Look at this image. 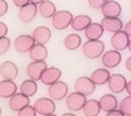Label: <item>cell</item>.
Masks as SVG:
<instances>
[{"label":"cell","instance_id":"1","mask_svg":"<svg viewBox=\"0 0 131 116\" xmlns=\"http://www.w3.org/2000/svg\"><path fill=\"white\" fill-rule=\"evenodd\" d=\"M104 48H105V44L101 40H88L83 44L82 50H83V55L86 58H88V60H96V58L103 55Z\"/></svg>","mask_w":131,"mask_h":116},{"label":"cell","instance_id":"2","mask_svg":"<svg viewBox=\"0 0 131 116\" xmlns=\"http://www.w3.org/2000/svg\"><path fill=\"white\" fill-rule=\"evenodd\" d=\"M73 14L69 10H59L52 17V27L56 30H65L70 26Z\"/></svg>","mask_w":131,"mask_h":116},{"label":"cell","instance_id":"3","mask_svg":"<svg viewBox=\"0 0 131 116\" xmlns=\"http://www.w3.org/2000/svg\"><path fill=\"white\" fill-rule=\"evenodd\" d=\"M68 90H69L68 84L59 80L57 83L49 85V88H48V98L52 99L53 102L54 101H62L68 95Z\"/></svg>","mask_w":131,"mask_h":116},{"label":"cell","instance_id":"4","mask_svg":"<svg viewBox=\"0 0 131 116\" xmlns=\"http://www.w3.org/2000/svg\"><path fill=\"white\" fill-rule=\"evenodd\" d=\"M74 89H75L77 93L87 97V95H91L96 89V85L93 84L90 77H86V76H81L78 79L74 81Z\"/></svg>","mask_w":131,"mask_h":116},{"label":"cell","instance_id":"5","mask_svg":"<svg viewBox=\"0 0 131 116\" xmlns=\"http://www.w3.org/2000/svg\"><path fill=\"white\" fill-rule=\"evenodd\" d=\"M65 98H66V101H65L66 107H68V110H70L71 112L81 111V110L83 108L86 101H87L84 95H82V94H79V93H77V92L68 94Z\"/></svg>","mask_w":131,"mask_h":116},{"label":"cell","instance_id":"6","mask_svg":"<svg viewBox=\"0 0 131 116\" xmlns=\"http://www.w3.org/2000/svg\"><path fill=\"white\" fill-rule=\"evenodd\" d=\"M126 77L121 74H113V75H110L109 76V79L106 81L108 84V88L109 90L114 94H118V93H122L125 90V86H126Z\"/></svg>","mask_w":131,"mask_h":116},{"label":"cell","instance_id":"7","mask_svg":"<svg viewBox=\"0 0 131 116\" xmlns=\"http://www.w3.org/2000/svg\"><path fill=\"white\" fill-rule=\"evenodd\" d=\"M34 110L36 113H40L43 116H47V115H52L56 110V105L52 99L49 98H39V99H36L32 105Z\"/></svg>","mask_w":131,"mask_h":116},{"label":"cell","instance_id":"8","mask_svg":"<svg viewBox=\"0 0 131 116\" xmlns=\"http://www.w3.org/2000/svg\"><path fill=\"white\" fill-rule=\"evenodd\" d=\"M110 45L113 47V50H116L118 53L121 50L130 49V37L123 31H118V32L113 34V36L110 37Z\"/></svg>","mask_w":131,"mask_h":116},{"label":"cell","instance_id":"9","mask_svg":"<svg viewBox=\"0 0 131 116\" xmlns=\"http://www.w3.org/2000/svg\"><path fill=\"white\" fill-rule=\"evenodd\" d=\"M36 13H38V8H36L35 2H29L25 7L20 8L18 12V18L22 23H30L32 19L35 18Z\"/></svg>","mask_w":131,"mask_h":116},{"label":"cell","instance_id":"10","mask_svg":"<svg viewBox=\"0 0 131 116\" xmlns=\"http://www.w3.org/2000/svg\"><path fill=\"white\" fill-rule=\"evenodd\" d=\"M121 12V5L114 0H105L101 7V13L104 16L103 18H119Z\"/></svg>","mask_w":131,"mask_h":116},{"label":"cell","instance_id":"11","mask_svg":"<svg viewBox=\"0 0 131 116\" xmlns=\"http://www.w3.org/2000/svg\"><path fill=\"white\" fill-rule=\"evenodd\" d=\"M122 61V55L121 53L116 52V50H108V52H104L103 55H101V62H103V66L108 68H114L117 67Z\"/></svg>","mask_w":131,"mask_h":116},{"label":"cell","instance_id":"12","mask_svg":"<svg viewBox=\"0 0 131 116\" xmlns=\"http://www.w3.org/2000/svg\"><path fill=\"white\" fill-rule=\"evenodd\" d=\"M47 67L48 66H47L46 62H31V63H29L27 67H26V74H27L29 80H32L35 83L38 80H40V76Z\"/></svg>","mask_w":131,"mask_h":116},{"label":"cell","instance_id":"13","mask_svg":"<svg viewBox=\"0 0 131 116\" xmlns=\"http://www.w3.org/2000/svg\"><path fill=\"white\" fill-rule=\"evenodd\" d=\"M61 75H62V72H61L60 68H57V67H47L43 71L42 76H40V80H42V83L44 85L49 86V85H52L54 83H57L60 80Z\"/></svg>","mask_w":131,"mask_h":116},{"label":"cell","instance_id":"14","mask_svg":"<svg viewBox=\"0 0 131 116\" xmlns=\"http://www.w3.org/2000/svg\"><path fill=\"white\" fill-rule=\"evenodd\" d=\"M34 45H35V41L31 37V35H20L18 37H16V40H14V49L18 53L30 52V49Z\"/></svg>","mask_w":131,"mask_h":116},{"label":"cell","instance_id":"15","mask_svg":"<svg viewBox=\"0 0 131 116\" xmlns=\"http://www.w3.org/2000/svg\"><path fill=\"white\" fill-rule=\"evenodd\" d=\"M18 75V67L16 66V63L10 62V61H5L0 65V76L4 80H9L13 81Z\"/></svg>","mask_w":131,"mask_h":116},{"label":"cell","instance_id":"16","mask_svg":"<svg viewBox=\"0 0 131 116\" xmlns=\"http://www.w3.org/2000/svg\"><path fill=\"white\" fill-rule=\"evenodd\" d=\"M51 36H52L51 30L48 27H46V26H39V27L34 28L32 35H31V37L34 39V41H35V44H39V45L47 44L51 40Z\"/></svg>","mask_w":131,"mask_h":116},{"label":"cell","instance_id":"17","mask_svg":"<svg viewBox=\"0 0 131 116\" xmlns=\"http://www.w3.org/2000/svg\"><path fill=\"white\" fill-rule=\"evenodd\" d=\"M100 25H101L104 31L112 32V34L122 31V27H123V22L119 18H103Z\"/></svg>","mask_w":131,"mask_h":116},{"label":"cell","instance_id":"18","mask_svg":"<svg viewBox=\"0 0 131 116\" xmlns=\"http://www.w3.org/2000/svg\"><path fill=\"white\" fill-rule=\"evenodd\" d=\"M97 102L100 106V111H105L106 113L117 110V106H118V101L113 94H104Z\"/></svg>","mask_w":131,"mask_h":116},{"label":"cell","instance_id":"19","mask_svg":"<svg viewBox=\"0 0 131 116\" xmlns=\"http://www.w3.org/2000/svg\"><path fill=\"white\" fill-rule=\"evenodd\" d=\"M35 3H36V8H38L39 14L43 18H46V19L52 18L53 14L57 12V10H56L54 3H52V2H48V0H42V2H35Z\"/></svg>","mask_w":131,"mask_h":116},{"label":"cell","instance_id":"20","mask_svg":"<svg viewBox=\"0 0 131 116\" xmlns=\"http://www.w3.org/2000/svg\"><path fill=\"white\" fill-rule=\"evenodd\" d=\"M29 105H30V98L22 95L21 93H16L14 95H12L9 98V108L13 111H17V112Z\"/></svg>","mask_w":131,"mask_h":116},{"label":"cell","instance_id":"21","mask_svg":"<svg viewBox=\"0 0 131 116\" xmlns=\"http://www.w3.org/2000/svg\"><path fill=\"white\" fill-rule=\"evenodd\" d=\"M29 57L31 58L32 62H46V58L48 57V50H47V48L44 45L35 44L30 49Z\"/></svg>","mask_w":131,"mask_h":116},{"label":"cell","instance_id":"22","mask_svg":"<svg viewBox=\"0 0 131 116\" xmlns=\"http://www.w3.org/2000/svg\"><path fill=\"white\" fill-rule=\"evenodd\" d=\"M91 18L86 14H79V16H75L73 17L71 19V23H70V27H73V30L75 31H84L90 23H91Z\"/></svg>","mask_w":131,"mask_h":116},{"label":"cell","instance_id":"23","mask_svg":"<svg viewBox=\"0 0 131 116\" xmlns=\"http://www.w3.org/2000/svg\"><path fill=\"white\" fill-rule=\"evenodd\" d=\"M109 76H110L109 70H106V68H97V70H95L91 74L90 80L95 85H104V84H106Z\"/></svg>","mask_w":131,"mask_h":116},{"label":"cell","instance_id":"24","mask_svg":"<svg viewBox=\"0 0 131 116\" xmlns=\"http://www.w3.org/2000/svg\"><path fill=\"white\" fill-rule=\"evenodd\" d=\"M103 34H104V30H103L101 25L96 23V22H91L90 26L84 30V36L88 40H99L103 36Z\"/></svg>","mask_w":131,"mask_h":116},{"label":"cell","instance_id":"25","mask_svg":"<svg viewBox=\"0 0 131 116\" xmlns=\"http://www.w3.org/2000/svg\"><path fill=\"white\" fill-rule=\"evenodd\" d=\"M17 93V85L14 81L3 80L0 81V98H10Z\"/></svg>","mask_w":131,"mask_h":116},{"label":"cell","instance_id":"26","mask_svg":"<svg viewBox=\"0 0 131 116\" xmlns=\"http://www.w3.org/2000/svg\"><path fill=\"white\" fill-rule=\"evenodd\" d=\"M64 45L68 50H77L82 45V39L78 34H69L64 39Z\"/></svg>","mask_w":131,"mask_h":116},{"label":"cell","instance_id":"27","mask_svg":"<svg viewBox=\"0 0 131 116\" xmlns=\"http://www.w3.org/2000/svg\"><path fill=\"white\" fill-rule=\"evenodd\" d=\"M84 116H97L100 113V106L96 99H88L86 101L83 108H82Z\"/></svg>","mask_w":131,"mask_h":116},{"label":"cell","instance_id":"28","mask_svg":"<svg viewBox=\"0 0 131 116\" xmlns=\"http://www.w3.org/2000/svg\"><path fill=\"white\" fill-rule=\"evenodd\" d=\"M36 90H38V85H36V83L32 81V80H29V79L25 80V81H22V84L20 86V93L22 95L27 97V98L32 97L36 93Z\"/></svg>","mask_w":131,"mask_h":116},{"label":"cell","instance_id":"29","mask_svg":"<svg viewBox=\"0 0 131 116\" xmlns=\"http://www.w3.org/2000/svg\"><path fill=\"white\" fill-rule=\"evenodd\" d=\"M117 108L123 116H130L131 115V95H127L126 98H123L117 106Z\"/></svg>","mask_w":131,"mask_h":116},{"label":"cell","instance_id":"30","mask_svg":"<svg viewBox=\"0 0 131 116\" xmlns=\"http://www.w3.org/2000/svg\"><path fill=\"white\" fill-rule=\"evenodd\" d=\"M10 48V40L5 36V37H2L0 39V55L7 53Z\"/></svg>","mask_w":131,"mask_h":116},{"label":"cell","instance_id":"31","mask_svg":"<svg viewBox=\"0 0 131 116\" xmlns=\"http://www.w3.org/2000/svg\"><path fill=\"white\" fill-rule=\"evenodd\" d=\"M17 116H36V112H35L34 107L29 105V106H26L22 110L18 111V115Z\"/></svg>","mask_w":131,"mask_h":116},{"label":"cell","instance_id":"32","mask_svg":"<svg viewBox=\"0 0 131 116\" xmlns=\"http://www.w3.org/2000/svg\"><path fill=\"white\" fill-rule=\"evenodd\" d=\"M105 0H90L88 2V5L93 9H101L103 4H104Z\"/></svg>","mask_w":131,"mask_h":116},{"label":"cell","instance_id":"33","mask_svg":"<svg viewBox=\"0 0 131 116\" xmlns=\"http://www.w3.org/2000/svg\"><path fill=\"white\" fill-rule=\"evenodd\" d=\"M7 12H8V3L4 0H0V17L5 16Z\"/></svg>","mask_w":131,"mask_h":116},{"label":"cell","instance_id":"34","mask_svg":"<svg viewBox=\"0 0 131 116\" xmlns=\"http://www.w3.org/2000/svg\"><path fill=\"white\" fill-rule=\"evenodd\" d=\"M7 34H8V26L4 22H0V39L5 37Z\"/></svg>","mask_w":131,"mask_h":116},{"label":"cell","instance_id":"35","mask_svg":"<svg viewBox=\"0 0 131 116\" xmlns=\"http://www.w3.org/2000/svg\"><path fill=\"white\" fill-rule=\"evenodd\" d=\"M27 3H29V0H14V2H13V4H14V5H17L18 8L25 7Z\"/></svg>","mask_w":131,"mask_h":116},{"label":"cell","instance_id":"36","mask_svg":"<svg viewBox=\"0 0 131 116\" xmlns=\"http://www.w3.org/2000/svg\"><path fill=\"white\" fill-rule=\"evenodd\" d=\"M122 31H123V32L130 37V36H131V22H127V23H126V26H125V28H123Z\"/></svg>","mask_w":131,"mask_h":116},{"label":"cell","instance_id":"37","mask_svg":"<svg viewBox=\"0 0 131 116\" xmlns=\"http://www.w3.org/2000/svg\"><path fill=\"white\" fill-rule=\"evenodd\" d=\"M105 116H123L118 110H114V111H110V112H108Z\"/></svg>","mask_w":131,"mask_h":116},{"label":"cell","instance_id":"38","mask_svg":"<svg viewBox=\"0 0 131 116\" xmlns=\"http://www.w3.org/2000/svg\"><path fill=\"white\" fill-rule=\"evenodd\" d=\"M125 90L127 92V94H128V95L131 94V83H130V81H127V83H126V86H125Z\"/></svg>","mask_w":131,"mask_h":116},{"label":"cell","instance_id":"39","mask_svg":"<svg viewBox=\"0 0 131 116\" xmlns=\"http://www.w3.org/2000/svg\"><path fill=\"white\" fill-rule=\"evenodd\" d=\"M126 68H127V71L131 70V58H127V61H126Z\"/></svg>","mask_w":131,"mask_h":116},{"label":"cell","instance_id":"40","mask_svg":"<svg viewBox=\"0 0 131 116\" xmlns=\"http://www.w3.org/2000/svg\"><path fill=\"white\" fill-rule=\"evenodd\" d=\"M62 116H75L74 113H71V112H68V113H64Z\"/></svg>","mask_w":131,"mask_h":116},{"label":"cell","instance_id":"41","mask_svg":"<svg viewBox=\"0 0 131 116\" xmlns=\"http://www.w3.org/2000/svg\"><path fill=\"white\" fill-rule=\"evenodd\" d=\"M47 116H56V115H54V113H52V115H47Z\"/></svg>","mask_w":131,"mask_h":116},{"label":"cell","instance_id":"42","mask_svg":"<svg viewBox=\"0 0 131 116\" xmlns=\"http://www.w3.org/2000/svg\"><path fill=\"white\" fill-rule=\"evenodd\" d=\"M0 115H2V107H0Z\"/></svg>","mask_w":131,"mask_h":116}]
</instances>
